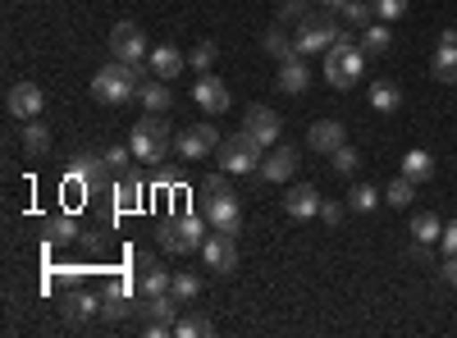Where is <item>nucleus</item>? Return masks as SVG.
Returning a JSON list of instances; mask_svg holds the SVG:
<instances>
[{"label":"nucleus","instance_id":"17","mask_svg":"<svg viewBox=\"0 0 457 338\" xmlns=\"http://www.w3.org/2000/svg\"><path fill=\"white\" fill-rule=\"evenodd\" d=\"M193 101L206 110V115H224V110H228V87L215 78V73H202L197 87H193Z\"/></svg>","mask_w":457,"mask_h":338},{"label":"nucleus","instance_id":"10","mask_svg":"<svg viewBox=\"0 0 457 338\" xmlns=\"http://www.w3.org/2000/svg\"><path fill=\"white\" fill-rule=\"evenodd\" d=\"M42 105H46V96H42V87H37V83H14L5 92V110H10L19 124L37 120V115H42Z\"/></svg>","mask_w":457,"mask_h":338},{"label":"nucleus","instance_id":"33","mask_svg":"<svg viewBox=\"0 0 457 338\" xmlns=\"http://www.w3.org/2000/svg\"><path fill=\"white\" fill-rule=\"evenodd\" d=\"M96 311H101V297H96V293H73V297H69V316H73V320H87V316H96Z\"/></svg>","mask_w":457,"mask_h":338},{"label":"nucleus","instance_id":"35","mask_svg":"<svg viewBox=\"0 0 457 338\" xmlns=\"http://www.w3.org/2000/svg\"><path fill=\"white\" fill-rule=\"evenodd\" d=\"M411 197H416V183H411L407 174H398V178L389 183V193H385L389 206H411Z\"/></svg>","mask_w":457,"mask_h":338},{"label":"nucleus","instance_id":"8","mask_svg":"<svg viewBox=\"0 0 457 338\" xmlns=\"http://www.w3.org/2000/svg\"><path fill=\"white\" fill-rule=\"evenodd\" d=\"M202 260H206V270H215V275H234L238 270V238L234 234H211L202 243Z\"/></svg>","mask_w":457,"mask_h":338},{"label":"nucleus","instance_id":"22","mask_svg":"<svg viewBox=\"0 0 457 338\" xmlns=\"http://www.w3.org/2000/svg\"><path fill=\"white\" fill-rule=\"evenodd\" d=\"M133 297H137V293H133L129 284H110V288L101 293V316H105V320H124Z\"/></svg>","mask_w":457,"mask_h":338},{"label":"nucleus","instance_id":"34","mask_svg":"<svg viewBox=\"0 0 457 338\" xmlns=\"http://www.w3.org/2000/svg\"><path fill=\"white\" fill-rule=\"evenodd\" d=\"M133 161V146H105V156H101V169L105 174H124Z\"/></svg>","mask_w":457,"mask_h":338},{"label":"nucleus","instance_id":"29","mask_svg":"<svg viewBox=\"0 0 457 338\" xmlns=\"http://www.w3.org/2000/svg\"><path fill=\"white\" fill-rule=\"evenodd\" d=\"M398 101H403V92H398V83H389V78L370 87V105L385 110V115H389V110H398Z\"/></svg>","mask_w":457,"mask_h":338},{"label":"nucleus","instance_id":"24","mask_svg":"<svg viewBox=\"0 0 457 338\" xmlns=\"http://www.w3.org/2000/svg\"><path fill=\"white\" fill-rule=\"evenodd\" d=\"M389 46H394V37H389V28H385V23H370V28H361V51H366V60H375V55H389Z\"/></svg>","mask_w":457,"mask_h":338},{"label":"nucleus","instance_id":"30","mask_svg":"<svg viewBox=\"0 0 457 338\" xmlns=\"http://www.w3.org/2000/svg\"><path fill=\"white\" fill-rule=\"evenodd\" d=\"M370 19H375L370 0H348V5H343V23L348 28H370Z\"/></svg>","mask_w":457,"mask_h":338},{"label":"nucleus","instance_id":"23","mask_svg":"<svg viewBox=\"0 0 457 338\" xmlns=\"http://www.w3.org/2000/svg\"><path fill=\"white\" fill-rule=\"evenodd\" d=\"M430 73L439 83H457V42H439V51H435V60H430Z\"/></svg>","mask_w":457,"mask_h":338},{"label":"nucleus","instance_id":"18","mask_svg":"<svg viewBox=\"0 0 457 338\" xmlns=\"http://www.w3.org/2000/svg\"><path fill=\"white\" fill-rule=\"evenodd\" d=\"M320 193H316V187L312 183H297V187H288V193H284V210L293 215V219H312V215H320Z\"/></svg>","mask_w":457,"mask_h":338},{"label":"nucleus","instance_id":"25","mask_svg":"<svg viewBox=\"0 0 457 338\" xmlns=\"http://www.w3.org/2000/svg\"><path fill=\"white\" fill-rule=\"evenodd\" d=\"M403 174H407L411 183H426V178L435 174V161H430V152H421V146H416V152H407V156H403Z\"/></svg>","mask_w":457,"mask_h":338},{"label":"nucleus","instance_id":"26","mask_svg":"<svg viewBox=\"0 0 457 338\" xmlns=\"http://www.w3.org/2000/svg\"><path fill=\"white\" fill-rule=\"evenodd\" d=\"M23 152H28V156H46V152H51V133H46V124H37V120L23 124Z\"/></svg>","mask_w":457,"mask_h":338},{"label":"nucleus","instance_id":"7","mask_svg":"<svg viewBox=\"0 0 457 338\" xmlns=\"http://www.w3.org/2000/svg\"><path fill=\"white\" fill-rule=\"evenodd\" d=\"M202 215L215 234H238L243 229V206L234 193H220V197H202Z\"/></svg>","mask_w":457,"mask_h":338},{"label":"nucleus","instance_id":"38","mask_svg":"<svg viewBox=\"0 0 457 338\" xmlns=\"http://www.w3.org/2000/svg\"><path fill=\"white\" fill-rule=\"evenodd\" d=\"M215 60H220V46H215V42H202L193 55H187V64H193L197 73H211V64H215Z\"/></svg>","mask_w":457,"mask_h":338},{"label":"nucleus","instance_id":"5","mask_svg":"<svg viewBox=\"0 0 457 338\" xmlns=\"http://www.w3.org/2000/svg\"><path fill=\"white\" fill-rule=\"evenodd\" d=\"M202 243H206V215H174L161 224V247L174 256L202 251Z\"/></svg>","mask_w":457,"mask_h":338},{"label":"nucleus","instance_id":"19","mask_svg":"<svg viewBox=\"0 0 457 338\" xmlns=\"http://www.w3.org/2000/svg\"><path fill=\"white\" fill-rule=\"evenodd\" d=\"M179 297L174 293H156V297H142L137 316H146V325H179Z\"/></svg>","mask_w":457,"mask_h":338},{"label":"nucleus","instance_id":"45","mask_svg":"<svg viewBox=\"0 0 457 338\" xmlns=\"http://www.w3.org/2000/svg\"><path fill=\"white\" fill-rule=\"evenodd\" d=\"M439 275H444V284H448V288H457V256H448V260H444Z\"/></svg>","mask_w":457,"mask_h":338},{"label":"nucleus","instance_id":"1","mask_svg":"<svg viewBox=\"0 0 457 338\" xmlns=\"http://www.w3.org/2000/svg\"><path fill=\"white\" fill-rule=\"evenodd\" d=\"M142 64H129V60H110L96 69V78H92V96L105 101V105H129L137 101V87H142Z\"/></svg>","mask_w":457,"mask_h":338},{"label":"nucleus","instance_id":"39","mask_svg":"<svg viewBox=\"0 0 457 338\" xmlns=\"http://www.w3.org/2000/svg\"><path fill=\"white\" fill-rule=\"evenodd\" d=\"M338 174H357V165H361V156H357V146H348V142H343L338 146V152H334V161H329Z\"/></svg>","mask_w":457,"mask_h":338},{"label":"nucleus","instance_id":"3","mask_svg":"<svg viewBox=\"0 0 457 338\" xmlns=\"http://www.w3.org/2000/svg\"><path fill=\"white\" fill-rule=\"evenodd\" d=\"M366 78V51L357 42H334L325 51V83L338 87V92H348Z\"/></svg>","mask_w":457,"mask_h":338},{"label":"nucleus","instance_id":"31","mask_svg":"<svg viewBox=\"0 0 457 338\" xmlns=\"http://www.w3.org/2000/svg\"><path fill=\"white\" fill-rule=\"evenodd\" d=\"M46 238H51V243L79 238V219H73V215H55V219H46Z\"/></svg>","mask_w":457,"mask_h":338},{"label":"nucleus","instance_id":"37","mask_svg":"<svg viewBox=\"0 0 457 338\" xmlns=\"http://www.w3.org/2000/svg\"><path fill=\"white\" fill-rule=\"evenodd\" d=\"M174 334H179V338H202V334H215V325H211L206 316H183V320L174 325Z\"/></svg>","mask_w":457,"mask_h":338},{"label":"nucleus","instance_id":"21","mask_svg":"<svg viewBox=\"0 0 457 338\" xmlns=\"http://www.w3.org/2000/svg\"><path fill=\"white\" fill-rule=\"evenodd\" d=\"M137 101L151 110V115H165V110L174 105V92L165 87V78H156V73H151V78H142V87H137Z\"/></svg>","mask_w":457,"mask_h":338},{"label":"nucleus","instance_id":"20","mask_svg":"<svg viewBox=\"0 0 457 338\" xmlns=\"http://www.w3.org/2000/svg\"><path fill=\"white\" fill-rule=\"evenodd\" d=\"M183 64H187V55H179L174 46H156V51L146 55V69L156 73V78H165V83H174V78H179Z\"/></svg>","mask_w":457,"mask_h":338},{"label":"nucleus","instance_id":"47","mask_svg":"<svg viewBox=\"0 0 457 338\" xmlns=\"http://www.w3.org/2000/svg\"><path fill=\"white\" fill-rule=\"evenodd\" d=\"M343 5H348V0H320V10H334V14H343Z\"/></svg>","mask_w":457,"mask_h":338},{"label":"nucleus","instance_id":"32","mask_svg":"<svg viewBox=\"0 0 457 338\" xmlns=\"http://www.w3.org/2000/svg\"><path fill=\"white\" fill-rule=\"evenodd\" d=\"M265 55H275V60H288V55H297V46H293L288 37H284V23L265 32Z\"/></svg>","mask_w":457,"mask_h":338},{"label":"nucleus","instance_id":"4","mask_svg":"<svg viewBox=\"0 0 457 338\" xmlns=\"http://www.w3.org/2000/svg\"><path fill=\"white\" fill-rule=\"evenodd\" d=\"M215 161H220V169H228V174H252V169H261V161H265V146H261L247 128H238L234 137H224V142L215 146Z\"/></svg>","mask_w":457,"mask_h":338},{"label":"nucleus","instance_id":"28","mask_svg":"<svg viewBox=\"0 0 457 338\" xmlns=\"http://www.w3.org/2000/svg\"><path fill=\"white\" fill-rule=\"evenodd\" d=\"M170 293L179 297V302H197L202 279H197V275H187V270H174V279H170Z\"/></svg>","mask_w":457,"mask_h":338},{"label":"nucleus","instance_id":"6","mask_svg":"<svg viewBox=\"0 0 457 338\" xmlns=\"http://www.w3.org/2000/svg\"><path fill=\"white\" fill-rule=\"evenodd\" d=\"M220 142H224V137H220L215 124L206 120V124H193V128L174 133V152H179L183 161H211V152H215Z\"/></svg>","mask_w":457,"mask_h":338},{"label":"nucleus","instance_id":"44","mask_svg":"<svg viewBox=\"0 0 457 338\" xmlns=\"http://www.w3.org/2000/svg\"><path fill=\"white\" fill-rule=\"evenodd\" d=\"M320 219H325V224H338V219H343V206H338V202H320Z\"/></svg>","mask_w":457,"mask_h":338},{"label":"nucleus","instance_id":"46","mask_svg":"<svg viewBox=\"0 0 457 338\" xmlns=\"http://www.w3.org/2000/svg\"><path fill=\"white\" fill-rule=\"evenodd\" d=\"M174 183H179V174H170V169L156 174V187H161V193H165V187H174Z\"/></svg>","mask_w":457,"mask_h":338},{"label":"nucleus","instance_id":"13","mask_svg":"<svg viewBox=\"0 0 457 338\" xmlns=\"http://www.w3.org/2000/svg\"><path fill=\"white\" fill-rule=\"evenodd\" d=\"M243 128H247L261 146H275V142H279V133H284V124H279V115H275L270 105H247Z\"/></svg>","mask_w":457,"mask_h":338},{"label":"nucleus","instance_id":"2","mask_svg":"<svg viewBox=\"0 0 457 338\" xmlns=\"http://www.w3.org/2000/svg\"><path fill=\"white\" fill-rule=\"evenodd\" d=\"M129 146H133V161L161 165L170 156V146H174V133H170V124L161 115H151V110H146V115L133 124V133H129Z\"/></svg>","mask_w":457,"mask_h":338},{"label":"nucleus","instance_id":"42","mask_svg":"<svg viewBox=\"0 0 457 338\" xmlns=\"http://www.w3.org/2000/svg\"><path fill=\"white\" fill-rule=\"evenodd\" d=\"M307 19V0H284L279 5V23H302Z\"/></svg>","mask_w":457,"mask_h":338},{"label":"nucleus","instance_id":"27","mask_svg":"<svg viewBox=\"0 0 457 338\" xmlns=\"http://www.w3.org/2000/svg\"><path fill=\"white\" fill-rule=\"evenodd\" d=\"M411 238L421 243V247H426V243H439V238H444V224L421 210V215H411Z\"/></svg>","mask_w":457,"mask_h":338},{"label":"nucleus","instance_id":"40","mask_svg":"<svg viewBox=\"0 0 457 338\" xmlns=\"http://www.w3.org/2000/svg\"><path fill=\"white\" fill-rule=\"evenodd\" d=\"M375 5V19H385V23H398L407 14V0H370Z\"/></svg>","mask_w":457,"mask_h":338},{"label":"nucleus","instance_id":"14","mask_svg":"<svg viewBox=\"0 0 457 338\" xmlns=\"http://www.w3.org/2000/svg\"><path fill=\"white\" fill-rule=\"evenodd\" d=\"M142 202H146V183L137 178V169L114 174V210L133 215V210H142Z\"/></svg>","mask_w":457,"mask_h":338},{"label":"nucleus","instance_id":"11","mask_svg":"<svg viewBox=\"0 0 457 338\" xmlns=\"http://www.w3.org/2000/svg\"><path fill=\"white\" fill-rule=\"evenodd\" d=\"M170 270L161 266V260L151 256H137V270H133V293L137 297H156V293H170Z\"/></svg>","mask_w":457,"mask_h":338},{"label":"nucleus","instance_id":"15","mask_svg":"<svg viewBox=\"0 0 457 338\" xmlns=\"http://www.w3.org/2000/svg\"><path fill=\"white\" fill-rule=\"evenodd\" d=\"M275 83H279V92H288V96H302V92H307V87H312V69H307V55H288V60H279Z\"/></svg>","mask_w":457,"mask_h":338},{"label":"nucleus","instance_id":"41","mask_svg":"<svg viewBox=\"0 0 457 338\" xmlns=\"http://www.w3.org/2000/svg\"><path fill=\"white\" fill-rule=\"evenodd\" d=\"M220 193H234V187H228V169L202 178V197H220Z\"/></svg>","mask_w":457,"mask_h":338},{"label":"nucleus","instance_id":"9","mask_svg":"<svg viewBox=\"0 0 457 338\" xmlns=\"http://www.w3.org/2000/svg\"><path fill=\"white\" fill-rule=\"evenodd\" d=\"M110 51H114V60H129V64H142V60L151 55V46H146V37H142L137 23H114Z\"/></svg>","mask_w":457,"mask_h":338},{"label":"nucleus","instance_id":"12","mask_svg":"<svg viewBox=\"0 0 457 338\" xmlns=\"http://www.w3.org/2000/svg\"><path fill=\"white\" fill-rule=\"evenodd\" d=\"M265 183H284V178H293L297 174V146H288V142H275L270 152H265V161H261V169H256Z\"/></svg>","mask_w":457,"mask_h":338},{"label":"nucleus","instance_id":"36","mask_svg":"<svg viewBox=\"0 0 457 338\" xmlns=\"http://www.w3.org/2000/svg\"><path fill=\"white\" fill-rule=\"evenodd\" d=\"M348 206H353V210H375V206H379V187H370V183H357L353 193H348Z\"/></svg>","mask_w":457,"mask_h":338},{"label":"nucleus","instance_id":"16","mask_svg":"<svg viewBox=\"0 0 457 338\" xmlns=\"http://www.w3.org/2000/svg\"><path fill=\"white\" fill-rule=\"evenodd\" d=\"M343 142H348V128H343L338 120H316L307 128V146H312V152H320V156H334Z\"/></svg>","mask_w":457,"mask_h":338},{"label":"nucleus","instance_id":"43","mask_svg":"<svg viewBox=\"0 0 457 338\" xmlns=\"http://www.w3.org/2000/svg\"><path fill=\"white\" fill-rule=\"evenodd\" d=\"M439 247H444V256H457V219H453V224H444V238H439Z\"/></svg>","mask_w":457,"mask_h":338}]
</instances>
